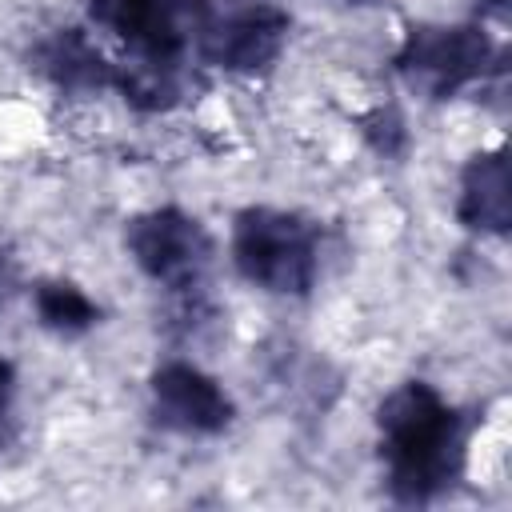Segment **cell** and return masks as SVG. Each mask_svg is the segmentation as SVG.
Wrapping results in <instances>:
<instances>
[{
  "label": "cell",
  "mask_w": 512,
  "mask_h": 512,
  "mask_svg": "<svg viewBox=\"0 0 512 512\" xmlns=\"http://www.w3.org/2000/svg\"><path fill=\"white\" fill-rule=\"evenodd\" d=\"M380 460L400 504H428L464 472V420L424 380H408L376 408Z\"/></svg>",
  "instance_id": "1"
},
{
  "label": "cell",
  "mask_w": 512,
  "mask_h": 512,
  "mask_svg": "<svg viewBox=\"0 0 512 512\" xmlns=\"http://www.w3.org/2000/svg\"><path fill=\"white\" fill-rule=\"evenodd\" d=\"M236 272L276 296H304L320 272V232L284 208H244L232 220Z\"/></svg>",
  "instance_id": "2"
},
{
  "label": "cell",
  "mask_w": 512,
  "mask_h": 512,
  "mask_svg": "<svg viewBox=\"0 0 512 512\" xmlns=\"http://www.w3.org/2000/svg\"><path fill=\"white\" fill-rule=\"evenodd\" d=\"M88 16L128 48L116 72L180 76V60L200 32L204 0H88Z\"/></svg>",
  "instance_id": "3"
},
{
  "label": "cell",
  "mask_w": 512,
  "mask_h": 512,
  "mask_svg": "<svg viewBox=\"0 0 512 512\" xmlns=\"http://www.w3.org/2000/svg\"><path fill=\"white\" fill-rule=\"evenodd\" d=\"M492 60L496 44L480 24H412L392 64L412 88L444 100L480 80Z\"/></svg>",
  "instance_id": "4"
},
{
  "label": "cell",
  "mask_w": 512,
  "mask_h": 512,
  "mask_svg": "<svg viewBox=\"0 0 512 512\" xmlns=\"http://www.w3.org/2000/svg\"><path fill=\"white\" fill-rule=\"evenodd\" d=\"M288 28V12L268 0H204L196 52L228 72H260L280 56Z\"/></svg>",
  "instance_id": "5"
},
{
  "label": "cell",
  "mask_w": 512,
  "mask_h": 512,
  "mask_svg": "<svg viewBox=\"0 0 512 512\" xmlns=\"http://www.w3.org/2000/svg\"><path fill=\"white\" fill-rule=\"evenodd\" d=\"M124 244H128L136 268L172 292L196 288L212 264V236L204 232V224L196 216H188L180 208L140 212L124 228Z\"/></svg>",
  "instance_id": "6"
},
{
  "label": "cell",
  "mask_w": 512,
  "mask_h": 512,
  "mask_svg": "<svg viewBox=\"0 0 512 512\" xmlns=\"http://www.w3.org/2000/svg\"><path fill=\"white\" fill-rule=\"evenodd\" d=\"M152 416L160 428L184 436H216L232 424V396L196 364L168 360L152 372Z\"/></svg>",
  "instance_id": "7"
},
{
  "label": "cell",
  "mask_w": 512,
  "mask_h": 512,
  "mask_svg": "<svg viewBox=\"0 0 512 512\" xmlns=\"http://www.w3.org/2000/svg\"><path fill=\"white\" fill-rule=\"evenodd\" d=\"M456 216L460 224L476 232L504 236L512 224V192H508V160L500 148L468 156L460 168V192H456Z\"/></svg>",
  "instance_id": "8"
},
{
  "label": "cell",
  "mask_w": 512,
  "mask_h": 512,
  "mask_svg": "<svg viewBox=\"0 0 512 512\" xmlns=\"http://www.w3.org/2000/svg\"><path fill=\"white\" fill-rule=\"evenodd\" d=\"M36 60L52 84L72 88V92L76 88H104V84H112V72H116V64H108L100 56V48L76 28H60L56 36H48L40 44Z\"/></svg>",
  "instance_id": "9"
},
{
  "label": "cell",
  "mask_w": 512,
  "mask_h": 512,
  "mask_svg": "<svg viewBox=\"0 0 512 512\" xmlns=\"http://www.w3.org/2000/svg\"><path fill=\"white\" fill-rule=\"evenodd\" d=\"M32 304H36L40 324L56 336H80L100 324V308L84 296V288L68 280H40L32 292Z\"/></svg>",
  "instance_id": "10"
},
{
  "label": "cell",
  "mask_w": 512,
  "mask_h": 512,
  "mask_svg": "<svg viewBox=\"0 0 512 512\" xmlns=\"http://www.w3.org/2000/svg\"><path fill=\"white\" fill-rule=\"evenodd\" d=\"M12 392H16V372H12L8 360H0V416H4L8 404H12Z\"/></svg>",
  "instance_id": "11"
},
{
  "label": "cell",
  "mask_w": 512,
  "mask_h": 512,
  "mask_svg": "<svg viewBox=\"0 0 512 512\" xmlns=\"http://www.w3.org/2000/svg\"><path fill=\"white\" fill-rule=\"evenodd\" d=\"M480 4H484L488 12H504V4H508V0H480Z\"/></svg>",
  "instance_id": "12"
},
{
  "label": "cell",
  "mask_w": 512,
  "mask_h": 512,
  "mask_svg": "<svg viewBox=\"0 0 512 512\" xmlns=\"http://www.w3.org/2000/svg\"><path fill=\"white\" fill-rule=\"evenodd\" d=\"M352 4H368V0H352Z\"/></svg>",
  "instance_id": "13"
}]
</instances>
